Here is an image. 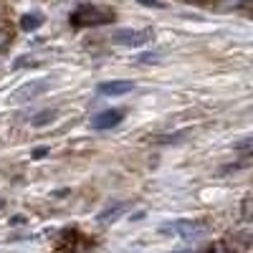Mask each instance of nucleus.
<instances>
[{"instance_id":"nucleus-11","label":"nucleus","mask_w":253,"mask_h":253,"mask_svg":"<svg viewBox=\"0 0 253 253\" xmlns=\"http://www.w3.org/2000/svg\"><path fill=\"white\" fill-rule=\"evenodd\" d=\"M241 213H243V220H253V195H248L241 205Z\"/></svg>"},{"instance_id":"nucleus-8","label":"nucleus","mask_w":253,"mask_h":253,"mask_svg":"<svg viewBox=\"0 0 253 253\" xmlns=\"http://www.w3.org/2000/svg\"><path fill=\"white\" fill-rule=\"evenodd\" d=\"M43 26V13H26L23 18H20V28L23 31H36V28H41Z\"/></svg>"},{"instance_id":"nucleus-1","label":"nucleus","mask_w":253,"mask_h":253,"mask_svg":"<svg viewBox=\"0 0 253 253\" xmlns=\"http://www.w3.org/2000/svg\"><path fill=\"white\" fill-rule=\"evenodd\" d=\"M112 13L109 10H101L96 5H81L79 10H74L71 15V23L74 26H104V23H112Z\"/></svg>"},{"instance_id":"nucleus-12","label":"nucleus","mask_w":253,"mask_h":253,"mask_svg":"<svg viewBox=\"0 0 253 253\" xmlns=\"http://www.w3.org/2000/svg\"><path fill=\"white\" fill-rule=\"evenodd\" d=\"M139 61L142 63H157L160 61V53H144V56H139Z\"/></svg>"},{"instance_id":"nucleus-13","label":"nucleus","mask_w":253,"mask_h":253,"mask_svg":"<svg viewBox=\"0 0 253 253\" xmlns=\"http://www.w3.org/2000/svg\"><path fill=\"white\" fill-rule=\"evenodd\" d=\"M137 3L150 5V8H165V3H160V0H137Z\"/></svg>"},{"instance_id":"nucleus-14","label":"nucleus","mask_w":253,"mask_h":253,"mask_svg":"<svg viewBox=\"0 0 253 253\" xmlns=\"http://www.w3.org/2000/svg\"><path fill=\"white\" fill-rule=\"evenodd\" d=\"M3 43H5V33H3V31H0V46H3Z\"/></svg>"},{"instance_id":"nucleus-6","label":"nucleus","mask_w":253,"mask_h":253,"mask_svg":"<svg viewBox=\"0 0 253 253\" xmlns=\"http://www.w3.org/2000/svg\"><path fill=\"white\" fill-rule=\"evenodd\" d=\"M132 89H134V81L119 79V81H104L99 86V94H104V96H122V94H129Z\"/></svg>"},{"instance_id":"nucleus-4","label":"nucleus","mask_w":253,"mask_h":253,"mask_svg":"<svg viewBox=\"0 0 253 253\" xmlns=\"http://www.w3.org/2000/svg\"><path fill=\"white\" fill-rule=\"evenodd\" d=\"M177 236L187 238V241H195V238H203L208 236V225L205 223H195V220H175L170 225Z\"/></svg>"},{"instance_id":"nucleus-2","label":"nucleus","mask_w":253,"mask_h":253,"mask_svg":"<svg viewBox=\"0 0 253 253\" xmlns=\"http://www.w3.org/2000/svg\"><path fill=\"white\" fill-rule=\"evenodd\" d=\"M51 86H53V81H51V79L28 81V84H23L20 89H15V91L10 94V101H13V104H28V101H36L38 96H43Z\"/></svg>"},{"instance_id":"nucleus-10","label":"nucleus","mask_w":253,"mask_h":253,"mask_svg":"<svg viewBox=\"0 0 253 253\" xmlns=\"http://www.w3.org/2000/svg\"><path fill=\"white\" fill-rule=\"evenodd\" d=\"M53 117H56V112H53V109L41 112V114H36V117H33V122H31V124H33V126H43V124H48V119H53Z\"/></svg>"},{"instance_id":"nucleus-3","label":"nucleus","mask_w":253,"mask_h":253,"mask_svg":"<svg viewBox=\"0 0 253 253\" xmlns=\"http://www.w3.org/2000/svg\"><path fill=\"white\" fill-rule=\"evenodd\" d=\"M251 246H253V236L248 230H233L223 241V248L228 253H246V251H251Z\"/></svg>"},{"instance_id":"nucleus-15","label":"nucleus","mask_w":253,"mask_h":253,"mask_svg":"<svg viewBox=\"0 0 253 253\" xmlns=\"http://www.w3.org/2000/svg\"><path fill=\"white\" fill-rule=\"evenodd\" d=\"M175 253H193V251H187V248H180V251H175Z\"/></svg>"},{"instance_id":"nucleus-5","label":"nucleus","mask_w":253,"mask_h":253,"mask_svg":"<svg viewBox=\"0 0 253 253\" xmlns=\"http://www.w3.org/2000/svg\"><path fill=\"white\" fill-rule=\"evenodd\" d=\"M147 41H150L147 31H132V28L114 31V43H119V46H144Z\"/></svg>"},{"instance_id":"nucleus-9","label":"nucleus","mask_w":253,"mask_h":253,"mask_svg":"<svg viewBox=\"0 0 253 253\" xmlns=\"http://www.w3.org/2000/svg\"><path fill=\"white\" fill-rule=\"evenodd\" d=\"M122 213H124V205H112L109 210L99 213V215H96V220H99V223H104V225H109V223H112L114 218H119Z\"/></svg>"},{"instance_id":"nucleus-7","label":"nucleus","mask_w":253,"mask_h":253,"mask_svg":"<svg viewBox=\"0 0 253 253\" xmlns=\"http://www.w3.org/2000/svg\"><path fill=\"white\" fill-rule=\"evenodd\" d=\"M122 119H124V114H122V112L109 109V112H101V114H96V117L91 119V126H94V129H112V126H117Z\"/></svg>"}]
</instances>
